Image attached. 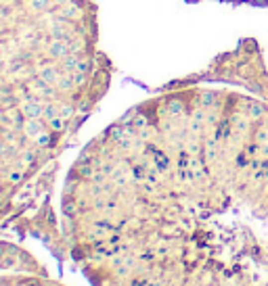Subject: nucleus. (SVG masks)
Here are the masks:
<instances>
[{
    "label": "nucleus",
    "instance_id": "nucleus-4",
    "mask_svg": "<svg viewBox=\"0 0 268 286\" xmlns=\"http://www.w3.org/2000/svg\"><path fill=\"white\" fill-rule=\"evenodd\" d=\"M188 2H203V0H188ZM214 2H226L233 6H260V8L268 6V0H214Z\"/></svg>",
    "mask_w": 268,
    "mask_h": 286
},
{
    "label": "nucleus",
    "instance_id": "nucleus-1",
    "mask_svg": "<svg viewBox=\"0 0 268 286\" xmlns=\"http://www.w3.org/2000/svg\"><path fill=\"white\" fill-rule=\"evenodd\" d=\"M61 232L92 286H268V92L174 84L74 161Z\"/></svg>",
    "mask_w": 268,
    "mask_h": 286
},
{
    "label": "nucleus",
    "instance_id": "nucleus-2",
    "mask_svg": "<svg viewBox=\"0 0 268 286\" xmlns=\"http://www.w3.org/2000/svg\"><path fill=\"white\" fill-rule=\"evenodd\" d=\"M109 81L96 0H0V219L34 192Z\"/></svg>",
    "mask_w": 268,
    "mask_h": 286
},
{
    "label": "nucleus",
    "instance_id": "nucleus-3",
    "mask_svg": "<svg viewBox=\"0 0 268 286\" xmlns=\"http://www.w3.org/2000/svg\"><path fill=\"white\" fill-rule=\"evenodd\" d=\"M0 286H65L36 272H0Z\"/></svg>",
    "mask_w": 268,
    "mask_h": 286
}]
</instances>
